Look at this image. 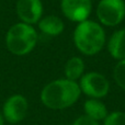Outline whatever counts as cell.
I'll use <instances>...</instances> for the list:
<instances>
[{
  "label": "cell",
  "instance_id": "1",
  "mask_svg": "<svg viewBox=\"0 0 125 125\" xmlns=\"http://www.w3.org/2000/svg\"><path fill=\"white\" fill-rule=\"evenodd\" d=\"M80 87L76 81L68 79H58L44 87L41 100L47 108L62 110L73 105L80 95Z\"/></svg>",
  "mask_w": 125,
  "mask_h": 125
},
{
  "label": "cell",
  "instance_id": "2",
  "mask_svg": "<svg viewBox=\"0 0 125 125\" xmlns=\"http://www.w3.org/2000/svg\"><path fill=\"white\" fill-rule=\"evenodd\" d=\"M75 45L82 54L91 56L103 48L105 43V33L99 23L86 20L76 26L73 32Z\"/></svg>",
  "mask_w": 125,
  "mask_h": 125
},
{
  "label": "cell",
  "instance_id": "3",
  "mask_svg": "<svg viewBox=\"0 0 125 125\" xmlns=\"http://www.w3.org/2000/svg\"><path fill=\"white\" fill-rule=\"evenodd\" d=\"M37 42V33L32 25L17 23L10 28L6 36L8 50L14 55H25L34 48Z\"/></svg>",
  "mask_w": 125,
  "mask_h": 125
},
{
  "label": "cell",
  "instance_id": "4",
  "mask_svg": "<svg viewBox=\"0 0 125 125\" xmlns=\"http://www.w3.org/2000/svg\"><path fill=\"white\" fill-rule=\"evenodd\" d=\"M97 17L100 23L106 26H115L125 18L124 0H100L97 7Z\"/></svg>",
  "mask_w": 125,
  "mask_h": 125
},
{
  "label": "cell",
  "instance_id": "5",
  "mask_svg": "<svg viewBox=\"0 0 125 125\" xmlns=\"http://www.w3.org/2000/svg\"><path fill=\"white\" fill-rule=\"evenodd\" d=\"M80 90L87 95L98 99L103 98L108 94L110 83L103 75L99 73H86L80 79Z\"/></svg>",
  "mask_w": 125,
  "mask_h": 125
},
{
  "label": "cell",
  "instance_id": "6",
  "mask_svg": "<svg viewBox=\"0 0 125 125\" xmlns=\"http://www.w3.org/2000/svg\"><path fill=\"white\" fill-rule=\"evenodd\" d=\"M62 11L68 20L80 22L88 20L92 10L91 0H62Z\"/></svg>",
  "mask_w": 125,
  "mask_h": 125
},
{
  "label": "cell",
  "instance_id": "7",
  "mask_svg": "<svg viewBox=\"0 0 125 125\" xmlns=\"http://www.w3.org/2000/svg\"><path fill=\"white\" fill-rule=\"evenodd\" d=\"M28 112V101L24 97L15 94L10 97L3 105V115L10 123H18L25 117Z\"/></svg>",
  "mask_w": 125,
  "mask_h": 125
},
{
  "label": "cell",
  "instance_id": "8",
  "mask_svg": "<svg viewBox=\"0 0 125 125\" xmlns=\"http://www.w3.org/2000/svg\"><path fill=\"white\" fill-rule=\"evenodd\" d=\"M17 13L23 23L31 25L41 20L43 4L41 0H18Z\"/></svg>",
  "mask_w": 125,
  "mask_h": 125
},
{
  "label": "cell",
  "instance_id": "9",
  "mask_svg": "<svg viewBox=\"0 0 125 125\" xmlns=\"http://www.w3.org/2000/svg\"><path fill=\"white\" fill-rule=\"evenodd\" d=\"M108 50L113 58L117 61L125 59V29L113 33L109 40Z\"/></svg>",
  "mask_w": 125,
  "mask_h": 125
},
{
  "label": "cell",
  "instance_id": "10",
  "mask_svg": "<svg viewBox=\"0 0 125 125\" xmlns=\"http://www.w3.org/2000/svg\"><path fill=\"white\" fill-rule=\"evenodd\" d=\"M39 28L50 36H57L64 31V22L56 15H47L39 21Z\"/></svg>",
  "mask_w": 125,
  "mask_h": 125
},
{
  "label": "cell",
  "instance_id": "11",
  "mask_svg": "<svg viewBox=\"0 0 125 125\" xmlns=\"http://www.w3.org/2000/svg\"><path fill=\"white\" fill-rule=\"evenodd\" d=\"M84 111H86L87 115L90 116L91 119L99 121V120H103L106 117L108 112H106V108L101 101L97 99H90L87 100L84 103Z\"/></svg>",
  "mask_w": 125,
  "mask_h": 125
},
{
  "label": "cell",
  "instance_id": "12",
  "mask_svg": "<svg viewBox=\"0 0 125 125\" xmlns=\"http://www.w3.org/2000/svg\"><path fill=\"white\" fill-rule=\"evenodd\" d=\"M84 70V64L80 57H71L65 66V75L67 79L76 81L77 79L81 78Z\"/></svg>",
  "mask_w": 125,
  "mask_h": 125
},
{
  "label": "cell",
  "instance_id": "13",
  "mask_svg": "<svg viewBox=\"0 0 125 125\" xmlns=\"http://www.w3.org/2000/svg\"><path fill=\"white\" fill-rule=\"evenodd\" d=\"M113 76H114V79L116 81V83L122 89L125 90V59L120 61L116 64V66L114 68Z\"/></svg>",
  "mask_w": 125,
  "mask_h": 125
},
{
  "label": "cell",
  "instance_id": "14",
  "mask_svg": "<svg viewBox=\"0 0 125 125\" xmlns=\"http://www.w3.org/2000/svg\"><path fill=\"white\" fill-rule=\"evenodd\" d=\"M104 125H125V114L122 112H113L106 115Z\"/></svg>",
  "mask_w": 125,
  "mask_h": 125
},
{
  "label": "cell",
  "instance_id": "15",
  "mask_svg": "<svg viewBox=\"0 0 125 125\" xmlns=\"http://www.w3.org/2000/svg\"><path fill=\"white\" fill-rule=\"evenodd\" d=\"M73 125H99L98 124V121L91 119L88 115H82V116H79L75 122H73Z\"/></svg>",
  "mask_w": 125,
  "mask_h": 125
},
{
  "label": "cell",
  "instance_id": "16",
  "mask_svg": "<svg viewBox=\"0 0 125 125\" xmlns=\"http://www.w3.org/2000/svg\"><path fill=\"white\" fill-rule=\"evenodd\" d=\"M0 125H3V117L1 114H0Z\"/></svg>",
  "mask_w": 125,
  "mask_h": 125
}]
</instances>
